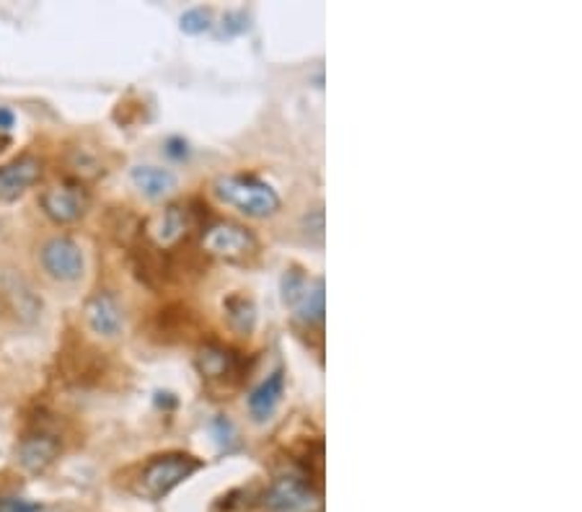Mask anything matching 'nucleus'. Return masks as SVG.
<instances>
[{
	"mask_svg": "<svg viewBox=\"0 0 582 512\" xmlns=\"http://www.w3.org/2000/svg\"><path fill=\"white\" fill-rule=\"evenodd\" d=\"M213 195L248 218H269L280 210L274 187L254 174H223L213 181Z\"/></svg>",
	"mask_w": 582,
	"mask_h": 512,
	"instance_id": "f257e3e1",
	"label": "nucleus"
},
{
	"mask_svg": "<svg viewBox=\"0 0 582 512\" xmlns=\"http://www.w3.org/2000/svg\"><path fill=\"white\" fill-rule=\"evenodd\" d=\"M202 464L189 453H163L153 456L135 479V494L143 499L158 502L169 491H174L184 479H189Z\"/></svg>",
	"mask_w": 582,
	"mask_h": 512,
	"instance_id": "f03ea898",
	"label": "nucleus"
},
{
	"mask_svg": "<svg viewBox=\"0 0 582 512\" xmlns=\"http://www.w3.org/2000/svg\"><path fill=\"white\" fill-rule=\"evenodd\" d=\"M202 248L204 254L228 262V265H247L256 256L259 241L247 225L233 221H215L202 230Z\"/></svg>",
	"mask_w": 582,
	"mask_h": 512,
	"instance_id": "7ed1b4c3",
	"label": "nucleus"
},
{
	"mask_svg": "<svg viewBox=\"0 0 582 512\" xmlns=\"http://www.w3.org/2000/svg\"><path fill=\"white\" fill-rule=\"evenodd\" d=\"M197 223H200V210H192V202H174L145 221L143 236L151 246L169 251L177 248L197 228Z\"/></svg>",
	"mask_w": 582,
	"mask_h": 512,
	"instance_id": "20e7f679",
	"label": "nucleus"
},
{
	"mask_svg": "<svg viewBox=\"0 0 582 512\" xmlns=\"http://www.w3.org/2000/svg\"><path fill=\"white\" fill-rule=\"evenodd\" d=\"M280 288H282L285 306L300 321H306L308 326L324 321V313H326V306H324V280L306 274L300 267H291L285 269Z\"/></svg>",
	"mask_w": 582,
	"mask_h": 512,
	"instance_id": "39448f33",
	"label": "nucleus"
},
{
	"mask_svg": "<svg viewBox=\"0 0 582 512\" xmlns=\"http://www.w3.org/2000/svg\"><path fill=\"white\" fill-rule=\"evenodd\" d=\"M91 197L89 189L81 181H60L47 187L45 192L39 195V207L49 221H55L57 225H70L75 221H81L89 210Z\"/></svg>",
	"mask_w": 582,
	"mask_h": 512,
	"instance_id": "423d86ee",
	"label": "nucleus"
},
{
	"mask_svg": "<svg viewBox=\"0 0 582 512\" xmlns=\"http://www.w3.org/2000/svg\"><path fill=\"white\" fill-rule=\"evenodd\" d=\"M0 308L19 324H34L42 313V300L22 274L0 269Z\"/></svg>",
	"mask_w": 582,
	"mask_h": 512,
	"instance_id": "0eeeda50",
	"label": "nucleus"
},
{
	"mask_svg": "<svg viewBox=\"0 0 582 512\" xmlns=\"http://www.w3.org/2000/svg\"><path fill=\"white\" fill-rule=\"evenodd\" d=\"M39 262L47 277H52L55 282H75L83 277V251L70 236L47 239L39 251Z\"/></svg>",
	"mask_w": 582,
	"mask_h": 512,
	"instance_id": "6e6552de",
	"label": "nucleus"
},
{
	"mask_svg": "<svg viewBox=\"0 0 582 512\" xmlns=\"http://www.w3.org/2000/svg\"><path fill=\"white\" fill-rule=\"evenodd\" d=\"M197 370L213 386H236L244 376V360L230 347L210 342L197 352Z\"/></svg>",
	"mask_w": 582,
	"mask_h": 512,
	"instance_id": "1a4fd4ad",
	"label": "nucleus"
},
{
	"mask_svg": "<svg viewBox=\"0 0 582 512\" xmlns=\"http://www.w3.org/2000/svg\"><path fill=\"white\" fill-rule=\"evenodd\" d=\"M267 508L274 512H318V494L303 476H280L267 491Z\"/></svg>",
	"mask_w": 582,
	"mask_h": 512,
	"instance_id": "9d476101",
	"label": "nucleus"
},
{
	"mask_svg": "<svg viewBox=\"0 0 582 512\" xmlns=\"http://www.w3.org/2000/svg\"><path fill=\"white\" fill-rule=\"evenodd\" d=\"M42 174H45L42 161L31 153H23V156L3 163L0 166V202L19 200L42 178Z\"/></svg>",
	"mask_w": 582,
	"mask_h": 512,
	"instance_id": "9b49d317",
	"label": "nucleus"
},
{
	"mask_svg": "<svg viewBox=\"0 0 582 512\" xmlns=\"http://www.w3.org/2000/svg\"><path fill=\"white\" fill-rule=\"evenodd\" d=\"M86 324L91 326V332L104 339H112L122 332L125 316H122V306L114 298L109 290H99L93 292L86 300Z\"/></svg>",
	"mask_w": 582,
	"mask_h": 512,
	"instance_id": "f8f14e48",
	"label": "nucleus"
},
{
	"mask_svg": "<svg viewBox=\"0 0 582 512\" xmlns=\"http://www.w3.org/2000/svg\"><path fill=\"white\" fill-rule=\"evenodd\" d=\"M60 440L49 432H31L23 435L22 443L16 446V458L22 464L23 471L29 473H45L60 458Z\"/></svg>",
	"mask_w": 582,
	"mask_h": 512,
	"instance_id": "ddd939ff",
	"label": "nucleus"
},
{
	"mask_svg": "<svg viewBox=\"0 0 582 512\" xmlns=\"http://www.w3.org/2000/svg\"><path fill=\"white\" fill-rule=\"evenodd\" d=\"M282 391H285V370L277 368L272 376H267V380H262L248 394V414L254 417V422H267L282 399Z\"/></svg>",
	"mask_w": 582,
	"mask_h": 512,
	"instance_id": "4468645a",
	"label": "nucleus"
},
{
	"mask_svg": "<svg viewBox=\"0 0 582 512\" xmlns=\"http://www.w3.org/2000/svg\"><path fill=\"white\" fill-rule=\"evenodd\" d=\"M130 178L135 189L148 200H161L177 189V177L169 169H158V166H135Z\"/></svg>",
	"mask_w": 582,
	"mask_h": 512,
	"instance_id": "2eb2a0df",
	"label": "nucleus"
},
{
	"mask_svg": "<svg viewBox=\"0 0 582 512\" xmlns=\"http://www.w3.org/2000/svg\"><path fill=\"white\" fill-rule=\"evenodd\" d=\"M223 313L228 326H230L236 334L248 336L254 332V326H256V306H254L251 298L241 295V292L228 295L223 300Z\"/></svg>",
	"mask_w": 582,
	"mask_h": 512,
	"instance_id": "dca6fc26",
	"label": "nucleus"
},
{
	"mask_svg": "<svg viewBox=\"0 0 582 512\" xmlns=\"http://www.w3.org/2000/svg\"><path fill=\"white\" fill-rule=\"evenodd\" d=\"M210 22H213V16H210L207 8H192V11H187V13L181 16V31H187V34H202V31L210 29Z\"/></svg>",
	"mask_w": 582,
	"mask_h": 512,
	"instance_id": "f3484780",
	"label": "nucleus"
},
{
	"mask_svg": "<svg viewBox=\"0 0 582 512\" xmlns=\"http://www.w3.org/2000/svg\"><path fill=\"white\" fill-rule=\"evenodd\" d=\"M42 505L29 502L23 497H0V512H39Z\"/></svg>",
	"mask_w": 582,
	"mask_h": 512,
	"instance_id": "a211bd4d",
	"label": "nucleus"
},
{
	"mask_svg": "<svg viewBox=\"0 0 582 512\" xmlns=\"http://www.w3.org/2000/svg\"><path fill=\"white\" fill-rule=\"evenodd\" d=\"M163 151H166V156L174 158V161H184V158L189 156V145H187V140H181V137L166 140Z\"/></svg>",
	"mask_w": 582,
	"mask_h": 512,
	"instance_id": "6ab92c4d",
	"label": "nucleus"
},
{
	"mask_svg": "<svg viewBox=\"0 0 582 512\" xmlns=\"http://www.w3.org/2000/svg\"><path fill=\"white\" fill-rule=\"evenodd\" d=\"M13 122H16L13 112H11L8 107H0V130H3V133H8V130L13 127Z\"/></svg>",
	"mask_w": 582,
	"mask_h": 512,
	"instance_id": "aec40b11",
	"label": "nucleus"
}]
</instances>
